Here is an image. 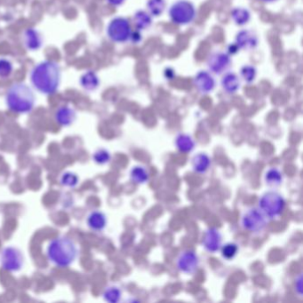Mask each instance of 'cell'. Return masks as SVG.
Segmentation results:
<instances>
[{"label":"cell","instance_id":"cell-18","mask_svg":"<svg viewBox=\"0 0 303 303\" xmlns=\"http://www.w3.org/2000/svg\"><path fill=\"white\" fill-rule=\"evenodd\" d=\"M24 44L26 45L27 49H29L30 51H36L40 48L42 45V38L38 30L32 28L28 29L24 32Z\"/></svg>","mask_w":303,"mask_h":303},{"label":"cell","instance_id":"cell-29","mask_svg":"<svg viewBox=\"0 0 303 303\" xmlns=\"http://www.w3.org/2000/svg\"><path fill=\"white\" fill-rule=\"evenodd\" d=\"M60 184L68 188H74L79 184V177L74 172H67L60 177Z\"/></svg>","mask_w":303,"mask_h":303},{"label":"cell","instance_id":"cell-25","mask_svg":"<svg viewBox=\"0 0 303 303\" xmlns=\"http://www.w3.org/2000/svg\"><path fill=\"white\" fill-rule=\"evenodd\" d=\"M146 6L148 13L152 17H158L165 11L166 2L165 0H148Z\"/></svg>","mask_w":303,"mask_h":303},{"label":"cell","instance_id":"cell-13","mask_svg":"<svg viewBox=\"0 0 303 303\" xmlns=\"http://www.w3.org/2000/svg\"><path fill=\"white\" fill-rule=\"evenodd\" d=\"M194 85L200 94H208L214 90L216 81L210 72L201 71L195 76Z\"/></svg>","mask_w":303,"mask_h":303},{"label":"cell","instance_id":"cell-9","mask_svg":"<svg viewBox=\"0 0 303 303\" xmlns=\"http://www.w3.org/2000/svg\"><path fill=\"white\" fill-rule=\"evenodd\" d=\"M231 57L227 52H214L207 59V67L211 72L221 75L228 71L231 65Z\"/></svg>","mask_w":303,"mask_h":303},{"label":"cell","instance_id":"cell-32","mask_svg":"<svg viewBox=\"0 0 303 303\" xmlns=\"http://www.w3.org/2000/svg\"><path fill=\"white\" fill-rule=\"evenodd\" d=\"M129 39H131V41L133 42L134 44H139V43H141L142 40V36L141 31L138 30H135V31H132L131 36H130V38H129Z\"/></svg>","mask_w":303,"mask_h":303},{"label":"cell","instance_id":"cell-10","mask_svg":"<svg viewBox=\"0 0 303 303\" xmlns=\"http://www.w3.org/2000/svg\"><path fill=\"white\" fill-rule=\"evenodd\" d=\"M199 255L193 250H187L180 254L176 260V266L180 272L188 275L194 274L199 267Z\"/></svg>","mask_w":303,"mask_h":303},{"label":"cell","instance_id":"cell-17","mask_svg":"<svg viewBox=\"0 0 303 303\" xmlns=\"http://www.w3.org/2000/svg\"><path fill=\"white\" fill-rule=\"evenodd\" d=\"M88 227L94 231H102L107 226V217L100 211H94L87 217Z\"/></svg>","mask_w":303,"mask_h":303},{"label":"cell","instance_id":"cell-15","mask_svg":"<svg viewBox=\"0 0 303 303\" xmlns=\"http://www.w3.org/2000/svg\"><path fill=\"white\" fill-rule=\"evenodd\" d=\"M77 114L75 109L69 106H62L57 109L55 113V120L57 123L63 127H69L75 122Z\"/></svg>","mask_w":303,"mask_h":303},{"label":"cell","instance_id":"cell-28","mask_svg":"<svg viewBox=\"0 0 303 303\" xmlns=\"http://www.w3.org/2000/svg\"><path fill=\"white\" fill-rule=\"evenodd\" d=\"M221 255L226 260H232L238 253V246L236 243H227L221 246Z\"/></svg>","mask_w":303,"mask_h":303},{"label":"cell","instance_id":"cell-26","mask_svg":"<svg viewBox=\"0 0 303 303\" xmlns=\"http://www.w3.org/2000/svg\"><path fill=\"white\" fill-rule=\"evenodd\" d=\"M240 77L247 84H252V83L255 82V79L257 77V70L255 66L250 65V64L244 65L240 70Z\"/></svg>","mask_w":303,"mask_h":303},{"label":"cell","instance_id":"cell-6","mask_svg":"<svg viewBox=\"0 0 303 303\" xmlns=\"http://www.w3.org/2000/svg\"><path fill=\"white\" fill-rule=\"evenodd\" d=\"M132 31L129 20L122 16L113 18L107 26V36L115 43H124L129 40Z\"/></svg>","mask_w":303,"mask_h":303},{"label":"cell","instance_id":"cell-5","mask_svg":"<svg viewBox=\"0 0 303 303\" xmlns=\"http://www.w3.org/2000/svg\"><path fill=\"white\" fill-rule=\"evenodd\" d=\"M169 18L179 26H185L194 22L197 8L190 0H177L169 8Z\"/></svg>","mask_w":303,"mask_h":303},{"label":"cell","instance_id":"cell-30","mask_svg":"<svg viewBox=\"0 0 303 303\" xmlns=\"http://www.w3.org/2000/svg\"><path fill=\"white\" fill-rule=\"evenodd\" d=\"M93 159L98 165H106L110 161L111 155L108 150H105V149H100L94 152Z\"/></svg>","mask_w":303,"mask_h":303},{"label":"cell","instance_id":"cell-24","mask_svg":"<svg viewBox=\"0 0 303 303\" xmlns=\"http://www.w3.org/2000/svg\"><path fill=\"white\" fill-rule=\"evenodd\" d=\"M129 175L132 181L135 184H145L150 179V174L147 169L140 165L134 166L131 169Z\"/></svg>","mask_w":303,"mask_h":303},{"label":"cell","instance_id":"cell-21","mask_svg":"<svg viewBox=\"0 0 303 303\" xmlns=\"http://www.w3.org/2000/svg\"><path fill=\"white\" fill-rule=\"evenodd\" d=\"M231 18L237 26H245L251 20V13L245 8H235L231 11Z\"/></svg>","mask_w":303,"mask_h":303},{"label":"cell","instance_id":"cell-34","mask_svg":"<svg viewBox=\"0 0 303 303\" xmlns=\"http://www.w3.org/2000/svg\"><path fill=\"white\" fill-rule=\"evenodd\" d=\"M107 2L114 7H120L126 2V0H107Z\"/></svg>","mask_w":303,"mask_h":303},{"label":"cell","instance_id":"cell-20","mask_svg":"<svg viewBox=\"0 0 303 303\" xmlns=\"http://www.w3.org/2000/svg\"><path fill=\"white\" fill-rule=\"evenodd\" d=\"M134 23H135L136 30H142L149 29L152 24V16L144 10H139L136 12L134 16Z\"/></svg>","mask_w":303,"mask_h":303},{"label":"cell","instance_id":"cell-14","mask_svg":"<svg viewBox=\"0 0 303 303\" xmlns=\"http://www.w3.org/2000/svg\"><path fill=\"white\" fill-rule=\"evenodd\" d=\"M221 85L225 93L228 94H236L241 87L239 76L235 72H226L221 80Z\"/></svg>","mask_w":303,"mask_h":303},{"label":"cell","instance_id":"cell-16","mask_svg":"<svg viewBox=\"0 0 303 303\" xmlns=\"http://www.w3.org/2000/svg\"><path fill=\"white\" fill-rule=\"evenodd\" d=\"M211 158L206 153L195 155L191 159V165L195 172L199 174H205L211 166Z\"/></svg>","mask_w":303,"mask_h":303},{"label":"cell","instance_id":"cell-35","mask_svg":"<svg viewBox=\"0 0 303 303\" xmlns=\"http://www.w3.org/2000/svg\"><path fill=\"white\" fill-rule=\"evenodd\" d=\"M260 1H262L263 3H273V2H276L277 0H260Z\"/></svg>","mask_w":303,"mask_h":303},{"label":"cell","instance_id":"cell-8","mask_svg":"<svg viewBox=\"0 0 303 303\" xmlns=\"http://www.w3.org/2000/svg\"><path fill=\"white\" fill-rule=\"evenodd\" d=\"M1 265L3 269L9 272H17L22 270L24 264L22 252L13 247H6L0 255Z\"/></svg>","mask_w":303,"mask_h":303},{"label":"cell","instance_id":"cell-11","mask_svg":"<svg viewBox=\"0 0 303 303\" xmlns=\"http://www.w3.org/2000/svg\"><path fill=\"white\" fill-rule=\"evenodd\" d=\"M202 246L206 252L215 254L221 250L222 246V235L216 228H210L203 236Z\"/></svg>","mask_w":303,"mask_h":303},{"label":"cell","instance_id":"cell-12","mask_svg":"<svg viewBox=\"0 0 303 303\" xmlns=\"http://www.w3.org/2000/svg\"><path fill=\"white\" fill-rule=\"evenodd\" d=\"M235 44L239 50L250 51V50L255 49L258 46V36L254 30H240L236 35Z\"/></svg>","mask_w":303,"mask_h":303},{"label":"cell","instance_id":"cell-27","mask_svg":"<svg viewBox=\"0 0 303 303\" xmlns=\"http://www.w3.org/2000/svg\"><path fill=\"white\" fill-rule=\"evenodd\" d=\"M102 296H103V299L108 302H118L122 298V291L116 286H109L105 289Z\"/></svg>","mask_w":303,"mask_h":303},{"label":"cell","instance_id":"cell-19","mask_svg":"<svg viewBox=\"0 0 303 303\" xmlns=\"http://www.w3.org/2000/svg\"><path fill=\"white\" fill-rule=\"evenodd\" d=\"M175 146L183 153H191L196 146L194 139L187 134H179L176 136Z\"/></svg>","mask_w":303,"mask_h":303},{"label":"cell","instance_id":"cell-22","mask_svg":"<svg viewBox=\"0 0 303 303\" xmlns=\"http://www.w3.org/2000/svg\"><path fill=\"white\" fill-rule=\"evenodd\" d=\"M284 180V176L279 169L270 168L267 170L264 175V180L268 186L277 188L280 186Z\"/></svg>","mask_w":303,"mask_h":303},{"label":"cell","instance_id":"cell-3","mask_svg":"<svg viewBox=\"0 0 303 303\" xmlns=\"http://www.w3.org/2000/svg\"><path fill=\"white\" fill-rule=\"evenodd\" d=\"M35 101L33 91L24 83L12 85L6 94L8 109L19 114L30 112L33 109Z\"/></svg>","mask_w":303,"mask_h":303},{"label":"cell","instance_id":"cell-23","mask_svg":"<svg viewBox=\"0 0 303 303\" xmlns=\"http://www.w3.org/2000/svg\"><path fill=\"white\" fill-rule=\"evenodd\" d=\"M80 84L84 89L87 91H94L100 85V79L94 71H87L80 78Z\"/></svg>","mask_w":303,"mask_h":303},{"label":"cell","instance_id":"cell-1","mask_svg":"<svg viewBox=\"0 0 303 303\" xmlns=\"http://www.w3.org/2000/svg\"><path fill=\"white\" fill-rule=\"evenodd\" d=\"M34 87L43 94H54L60 86V69L53 60H44L34 67L30 73Z\"/></svg>","mask_w":303,"mask_h":303},{"label":"cell","instance_id":"cell-2","mask_svg":"<svg viewBox=\"0 0 303 303\" xmlns=\"http://www.w3.org/2000/svg\"><path fill=\"white\" fill-rule=\"evenodd\" d=\"M78 248L74 241L66 236H59L49 243L46 255L49 261L60 268H67L78 257Z\"/></svg>","mask_w":303,"mask_h":303},{"label":"cell","instance_id":"cell-7","mask_svg":"<svg viewBox=\"0 0 303 303\" xmlns=\"http://www.w3.org/2000/svg\"><path fill=\"white\" fill-rule=\"evenodd\" d=\"M268 219L259 207L247 209L241 218V225L246 230L254 234H260L266 228Z\"/></svg>","mask_w":303,"mask_h":303},{"label":"cell","instance_id":"cell-4","mask_svg":"<svg viewBox=\"0 0 303 303\" xmlns=\"http://www.w3.org/2000/svg\"><path fill=\"white\" fill-rule=\"evenodd\" d=\"M258 207L268 220H275L284 213L285 200L277 191H268L259 199Z\"/></svg>","mask_w":303,"mask_h":303},{"label":"cell","instance_id":"cell-31","mask_svg":"<svg viewBox=\"0 0 303 303\" xmlns=\"http://www.w3.org/2000/svg\"><path fill=\"white\" fill-rule=\"evenodd\" d=\"M13 72V64L10 60L1 58L0 59V78H8Z\"/></svg>","mask_w":303,"mask_h":303},{"label":"cell","instance_id":"cell-33","mask_svg":"<svg viewBox=\"0 0 303 303\" xmlns=\"http://www.w3.org/2000/svg\"><path fill=\"white\" fill-rule=\"evenodd\" d=\"M237 51H239V49L236 46V44L234 43V44L228 45V52H228L229 54H231V53H232V54H235V53L237 52Z\"/></svg>","mask_w":303,"mask_h":303}]
</instances>
